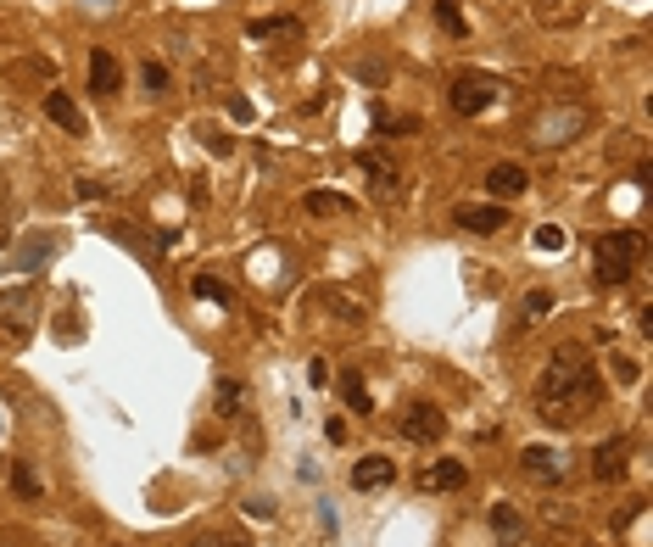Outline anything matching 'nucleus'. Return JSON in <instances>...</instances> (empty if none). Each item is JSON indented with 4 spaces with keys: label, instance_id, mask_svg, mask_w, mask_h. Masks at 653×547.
<instances>
[{
    "label": "nucleus",
    "instance_id": "39448f33",
    "mask_svg": "<svg viewBox=\"0 0 653 547\" xmlns=\"http://www.w3.org/2000/svg\"><path fill=\"white\" fill-rule=\"evenodd\" d=\"M34 307H39L34 285H12V291H0V335H6L12 346L34 330Z\"/></svg>",
    "mask_w": 653,
    "mask_h": 547
},
{
    "label": "nucleus",
    "instance_id": "473e14b6",
    "mask_svg": "<svg viewBox=\"0 0 653 547\" xmlns=\"http://www.w3.org/2000/svg\"><path fill=\"white\" fill-rule=\"evenodd\" d=\"M564 241H570V235H564L558 223H542V230H536V246H542V252H564Z\"/></svg>",
    "mask_w": 653,
    "mask_h": 547
},
{
    "label": "nucleus",
    "instance_id": "2eb2a0df",
    "mask_svg": "<svg viewBox=\"0 0 653 547\" xmlns=\"http://www.w3.org/2000/svg\"><path fill=\"white\" fill-rule=\"evenodd\" d=\"M531 17L542 28H570L581 17V0H531Z\"/></svg>",
    "mask_w": 653,
    "mask_h": 547
},
{
    "label": "nucleus",
    "instance_id": "1a4fd4ad",
    "mask_svg": "<svg viewBox=\"0 0 653 547\" xmlns=\"http://www.w3.org/2000/svg\"><path fill=\"white\" fill-rule=\"evenodd\" d=\"M453 223L469 230V235H497V230H508V207H497V201H464V207H453Z\"/></svg>",
    "mask_w": 653,
    "mask_h": 547
},
{
    "label": "nucleus",
    "instance_id": "423d86ee",
    "mask_svg": "<svg viewBox=\"0 0 653 547\" xmlns=\"http://www.w3.org/2000/svg\"><path fill=\"white\" fill-rule=\"evenodd\" d=\"M397 430H403V441H413V447H435V441L447 436V414H442L435 402H408Z\"/></svg>",
    "mask_w": 653,
    "mask_h": 547
},
{
    "label": "nucleus",
    "instance_id": "72a5a7b5",
    "mask_svg": "<svg viewBox=\"0 0 653 547\" xmlns=\"http://www.w3.org/2000/svg\"><path fill=\"white\" fill-rule=\"evenodd\" d=\"M246 514L251 520H274V503H269V497H246Z\"/></svg>",
    "mask_w": 653,
    "mask_h": 547
},
{
    "label": "nucleus",
    "instance_id": "c756f323",
    "mask_svg": "<svg viewBox=\"0 0 653 547\" xmlns=\"http://www.w3.org/2000/svg\"><path fill=\"white\" fill-rule=\"evenodd\" d=\"M140 84H146V96H168V67H162V62H146V67H140Z\"/></svg>",
    "mask_w": 653,
    "mask_h": 547
},
{
    "label": "nucleus",
    "instance_id": "cd10ccee",
    "mask_svg": "<svg viewBox=\"0 0 653 547\" xmlns=\"http://www.w3.org/2000/svg\"><path fill=\"white\" fill-rule=\"evenodd\" d=\"M519 313H525V325L547 318V313H553V291H525V307H519Z\"/></svg>",
    "mask_w": 653,
    "mask_h": 547
},
{
    "label": "nucleus",
    "instance_id": "c85d7f7f",
    "mask_svg": "<svg viewBox=\"0 0 653 547\" xmlns=\"http://www.w3.org/2000/svg\"><path fill=\"white\" fill-rule=\"evenodd\" d=\"M51 73H56V67H51L46 57H23V62L6 73V78H51Z\"/></svg>",
    "mask_w": 653,
    "mask_h": 547
},
{
    "label": "nucleus",
    "instance_id": "393cba45",
    "mask_svg": "<svg viewBox=\"0 0 653 547\" xmlns=\"http://www.w3.org/2000/svg\"><path fill=\"white\" fill-rule=\"evenodd\" d=\"M12 491L23 497V503H39V497H46V480H39L28 464H17V470H12Z\"/></svg>",
    "mask_w": 653,
    "mask_h": 547
},
{
    "label": "nucleus",
    "instance_id": "ddd939ff",
    "mask_svg": "<svg viewBox=\"0 0 653 547\" xmlns=\"http://www.w3.org/2000/svg\"><path fill=\"white\" fill-rule=\"evenodd\" d=\"M419 486H424V491H464V486H469V470H464L458 459H435V464L419 475Z\"/></svg>",
    "mask_w": 653,
    "mask_h": 547
},
{
    "label": "nucleus",
    "instance_id": "4c0bfd02",
    "mask_svg": "<svg viewBox=\"0 0 653 547\" xmlns=\"http://www.w3.org/2000/svg\"><path fill=\"white\" fill-rule=\"evenodd\" d=\"M324 436H330V441L341 447V441H346V419H330V425H324Z\"/></svg>",
    "mask_w": 653,
    "mask_h": 547
},
{
    "label": "nucleus",
    "instance_id": "bb28decb",
    "mask_svg": "<svg viewBox=\"0 0 653 547\" xmlns=\"http://www.w3.org/2000/svg\"><path fill=\"white\" fill-rule=\"evenodd\" d=\"M435 23H442L453 39H464V34H469V23H464V12H458V0H435Z\"/></svg>",
    "mask_w": 653,
    "mask_h": 547
},
{
    "label": "nucleus",
    "instance_id": "b1692460",
    "mask_svg": "<svg viewBox=\"0 0 653 547\" xmlns=\"http://www.w3.org/2000/svg\"><path fill=\"white\" fill-rule=\"evenodd\" d=\"M352 78L380 89V84H391V62H385V57H358V62H352Z\"/></svg>",
    "mask_w": 653,
    "mask_h": 547
},
{
    "label": "nucleus",
    "instance_id": "4468645a",
    "mask_svg": "<svg viewBox=\"0 0 653 547\" xmlns=\"http://www.w3.org/2000/svg\"><path fill=\"white\" fill-rule=\"evenodd\" d=\"M301 207H308L313 218H352V212H358V201L341 196V191H308V196H301Z\"/></svg>",
    "mask_w": 653,
    "mask_h": 547
},
{
    "label": "nucleus",
    "instance_id": "f03ea898",
    "mask_svg": "<svg viewBox=\"0 0 653 547\" xmlns=\"http://www.w3.org/2000/svg\"><path fill=\"white\" fill-rule=\"evenodd\" d=\"M642 257H648V235H642V230H615V235H603L597 252H592L597 285H626L631 274L642 268Z\"/></svg>",
    "mask_w": 653,
    "mask_h": 547
},
{
    "label": "nucleus",
    "instance_id": "a878e982",
    "mask_svg": "<svg viewBox=\"0 0 653 547\" xmlns=\"http://www.w3.org/2000/svg\"><path fill=\"white\" fill-rule=\"evenodd\" d=\"M324 307L341 318V325H363V302H346L341 291H324Z\"/></svg>",
    "mask_w": 653,
    "mask_h": 547
},
{
    "label": "nucleus",
    "instance_id": "a211bd4d",
    "mask_svg": "<svg viewBox=\"0 0 653 547\" xmlns=\"http://www.w3.org/2000/svg\"><path fill=\"white\" fill-rule=\"evenodd\" d=\"M56 257V241L51 235H39V241H23L17 246V257H12V274H28V268H46Z\"/></svg>",
    "mask_w": 653,
    "mask_h": 547
},
{
    "label": "nucleus",
    "instance_id": "f257e3e1",
    "mask_svg": "<svg viewBox=\"0 0 653 547\" xmlns=\"http://www.w3.org/2000/svg\"><path fill=\"white\" fill-rule=\"evenodd\" d=\"M603 402V380L592 369V357L581 346H553L547 369L536 380V414L558 430H570L576 419H587L592 408Z\"/></svg>",
    "mask_w": 653,
    "mask_h": 547
},
{
    "label": "nucleus",
    "instance_id": "6ab92c4d",
    "mask_svg": "<svg viewBox=\"0 0 653 547\" xmlns=\"http://www.w3.org/2000/svg\"><path fill=\"white\" fill-rule=\"evenodd\" d=\"M301 34V17H251L246 23V39H291Z\"/></svg>",
    "mask_w": 653,
    "mask_h": 547
},
{
    "label": "nucleus",
    "instance_id": "c9c22d12",
    "mask_svg": "<svg viewBox=\"0 0 653 547\" xmlns=\"http://www.w3.org/2000/svg\"><path fill=\"white\" fill-rule=\"evenodd\" d=\"M196 547H251V542H240V536H201Z\"/></svg>",
    "mask_w": 653,
    "mask_h": 547
},
{
    "label": "nucleus",
    "instance_id": "f8f14e48",
    "mask_svg": "<svg viewBox=\"0 0 653 547\" xmlns=\"http://www.w3.org/2000/svg\"><path fill=\"white\" fill-rule=\"evenodd\" d=\"M391 480H397V464H391L385 452H369V459L352 464V486L358 491H374V486H391Z\"/></svg>",
    "mask_w": 653,
    "mask_h": 547
},
{
    "label": "nucleus",
    "instance_id": "412c9836",
    "mask_svg": "<svg viewBox=\"0 0 653 547\" xmlns=\"http://www.w3.org/2000/svg\"><path fill=\"white\" fill-rule=\"evenodd\" d=\"M363 173H369V185H374V196H391L397 191V168H391L380 151H363Z\"/></svg>",
    "mask_w": 653,
    "mask_h": 547
},
{
    "label": "nucleus",
    "instance_id": "9b49d317",
    "mask_svg": "<svg viewBox=\"0 0 653 547\" xmlns=\"http://www.w3.org/2000/svg\"><path fill=\"white\" fill-rule=\"evenodd\" d=\"M117 89H123V67L101 45V51H90V96H117Z\"/></svg>",
    "mask_w": 653,
    "mask_h": 547
},
{
    "label": "nucleus",
    "instance_id": "dca6fc26",
    "mask_svg": "<svg viewBox=\"0 0 653 547\" xmlns=\"http://www.w3.org/2000/svg\"><path fill=\"white\" fill-rule=\"evenodd\" d=\"M486 520H492V536H497L503 547H514L519 536H525V514H519L514 503H492V514H486Z\"/></svg>",
    "mask_w": 653,
    "mask_h": 547
},
{
    "label": "nucleus",
    "instance_id": "0eeeda50",
    "mask_svg": "<svg viewBox=\"0 0 653 547\" xmlns=\"http://www.w3.org/2000/svg\"><path fill=\"white\" fill-rule=\"evenodd\" d=\"M519 470H525V480H536V486H558L564 475H570V459H564L558 447H547V441H531L525 452H519Z\"/></svg>",
    "mask_w": 653,
    "mask_h": 547
},
{
    "label": "nucleus",
    "instance_id": "9d476101",
    "mask_svg": "<svg viewBox=\"0 0 653 547\" xmlns=\"http://www.w3.org/2000/svg\"><path fill=\"white\" fill-rule=\"evenodd\" d=\"M525 185H531L525 162H492V168H486V191H492L497 201H508V196H525Z\"/></svg>",
    "mask_w": 653,
    "mask_h": 547
},
{
    "label": "nucleus",
    "instance_id": "7c9ffc66",
    "mask_svg": "<svg viewBox=\"0 0 653 547\" xmlns=\"http://www.w3.org/2000/svg\"><path fill=\"white\" fill-rule=\"evenodd\" d=\"M374 129L380 134H419V118H385V112H374Z\"/></svg>",
    "mask_w": 653,
    "mask_h": 547
},
{
    "label": "nucleus",
    "instance_id": "aec40b11",
    "mask_svg": "<svg viewBox=\"0 0 653 547\" xmlns=\"http://www.w3.org/2000/svg\"><path fill=\"white\" fill-rule=\"evenodd\" d=\"M335 386H341V402L352 408V414H374V402H369V386H363V375H358V369H346V375H341Z\"/></svg>",
    "mask_w": 653,
    "mask_h": 547
},
{
    "label": "nucleus",
    "instance_id": "6e6552de",
    "mask_svg": "<svg viewBox=\"0 0 653 547\" xmlns=\"http://www.w3.org/2000/svg\"><path fill=\"white\" fill-rule=\"evenodd\" d=\"M626 470H631V441H626V436H608V441L592 447V475H597L603 486H620Z\"/></svg>",
    "mask_w": 653,
    "mask_h": 547
},
{
    "label": "nucleus",
    "instance_id": "f704fd0d",
    "mask_svg": "<svg viewBox=\"0 0 653 547\" xmlns=\"http://www.w3.org/2000/svg\"><path fill=\"white\" fill-rule=\"evenodd\" d=\"M73 196H78V201H101V185H96V179H78Z\"/></svg>",
    "mask_w": 653,
    "mask_h": 547
},
{
    "label": "nucleus",
    "instance_id": "5701e85b",
    "mask_svg": "<svg viewBox=\"0 0 653 547\" xmlns=\"http://www.w3.org/2000/svg\"><path fill=\"white\" fill-rule=\"evenodd\" d=\"M190 296H201V302H218V307H230V285L218 280V274H190Z\"/></svg>",
    "mask_w": 653,
    "mask_h": 547
},
{
    "label": "nucleus",
    "instance_id": "2f4dec72",
    "mask_svg": "<svg viewBox=\"0 0 653 547\" xmlns=\"http://www.w3.org/2000/svg\"><path fill=\"white\" fill-rule=\"evenodd\" d=\"M201 146H207L212 157H230V151H235V140H230L224 129H201Z\"/></svg>",
    "mask_w": 653,
    "mask_h": 547
},
{
    "label": "nucleus",
    "instance_id": "20e7f679",
    "mask_svg": "<svg viewBox=\"0 0 653 547\" xmlns=\"http://www.w3.org/2000/svg\"><path fill=\"white\" fill-rule=\"evenodd\" d=\"M587 123H592V118H587V107L558 101L547 118H536V123H531V140L553 151V146H564V140H576V134H587Z\"/></svg>",
    "mask_w": 653,
    "mask_h": 547
},
{
    "label": "nucleus",
    "instance_id": "4be33fe9",
    "mask_svg": "<svg viewBox=\"0 0 653 547\" xmlns=\"http://www.w3.org/2000/svg\"><path fill=\"white\" fill-rule=\"evenodd\" d=\"M212 402H218V414H224V419H235V414H240V402H246L240 380H230V375H224V380L212 386Z\"/></svg>",
    "mask_w": 653,
    "mask_h": 547
},
{
    "label": "nucleus",
    "instance_id": "7ed1b4c3",
    "mask_svg": "<svg viewBox=\"0 0 653 547\" xmlns=\"http://www.w3.org/2000/svg\"><path fill=\"white\" fill-rule=\"evenodd\" d=\"M503 101V78H492V73H458L453 84H447V107L458 112V118H481V112H492Z\"/></svg>",
    "mask_w": 653,
    "mask_h": 547
},
{
    "label": "nucleus",
    "instance_id": "f3484780",
    "mask_svg": "<svg viewBox=\"0 0 653 547\" xmlns=\"http://www.w3.org/2000/svg\"><path fill=\"white\" fill-rule=\"evenodd\" d=\"M46 118H51L56 129H67V134H84V129H90V123H84V112L73 107V96H62V89H51V96H46Z\"/></svg>",
    "mask_w": 653,
    "mask_h": 547
},
{
    "label": "nucleus",
    "instance_id": "e433bc0d",
    "mask_svg": "<svg viewBox=\"0 0 653 547\" xmlns=\"http://www.w3.org/2000/svg\"><path fill=\"white\" fill-rule=\"evenodd\" d=\"M615 375H620V380L631 386V380H637V363H631V357H615Z\"/></svg>",
    "mask_w": 653,
    "mask_h": 547
}]
</instances>
